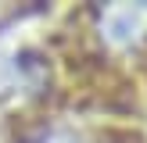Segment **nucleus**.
<instances>
[{"label": "nucleus", "mask_w": 147, "mask_h": 143, "mask_svg": "<svg viewBox=\"0 0 147 143\" xmlns=\"http://www.w3.org/2000/svg\"><path fill=\"white\" fill-rule=\"evenodd\" d=\"M97 32L108 47L129 50L147 39V4H108L97 11Z\"/></svg>", "instance_id": "obj_1"}, {"label": "nucleus", "mask_w": 147, "mask_h": 143, "mask_svg": "<svg viewBox=\"0 0 147 143\" xmlns=\"http://www.w3.org/2000/svg\"><path fill=\"white\" fill-rule=\"evenodd\" d=\"M32 143H79L72 132H61V129H50V132H43V136H36Z\"/></svg>", "instance_id": "obj_2"}]
</instances>
